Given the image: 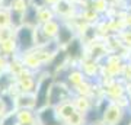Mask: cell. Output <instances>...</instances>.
<instances>
[{"mask_svg": "<svg viewBox=\"0 0 131 125\" xmlns=\"http://www.w3.org/2000/svg\"><path fill=\"white\" fill-rule=\"evenodd\" d=\"M12 121H13V116H10L9 119H6V122H5V124H2V125H12V124H10ZM13 125H15V124H13Z\"/></svg>", "mask_w": 131, "mask_h": 125, "instance_id": "6da1fadb", "label": "cell"}]
</instances>
